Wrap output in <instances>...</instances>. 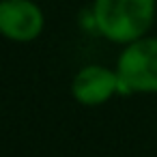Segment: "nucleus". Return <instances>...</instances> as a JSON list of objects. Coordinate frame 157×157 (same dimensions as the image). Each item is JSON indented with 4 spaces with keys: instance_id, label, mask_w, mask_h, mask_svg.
Masks as SVG:
<instances>
[{
    "instance_id": "obj_1",
    "label": "nucleus",
    "mask_w": 157,
    "mask_h": 157,
    "mask_svg": "<svg viewBox=\"0 0 157 157\" xmlns=\"http://www.w3.org/2000/svg\"><path fill=\"white\" fill-rule=\"evenodd\" d=\"M155 13V0H97L95 24L116 43H131L140 39Z\"/></svg>"
},
{
    "instance_id": "obj_2",
    "label": "nucleus",
    "mask_w": 157,
    "mask_h": 157,
    "mask_svg": "<svg viewBox=\"0 0 157 157\" xmlns=\"http://www.w3.org/2000/svg\"><path fill=\"white\" fill-rule=\"evenodd\" d=\"M121 93H157V39H136L118 58Z\"/></svg>"
},
{
    "instance_id": "obj_4",
    "label": "nucleus",
    "mask_w": 157,
    "mask_h": 157,
    "mask_svg": "<svg viewBox=\"0 0 157 157\" xmlns=\"http://www.w3.org/2000/svg\"><path fill=\"white\" fill-rule=\"evenodd\" d=\"M118 90V75L103 67H86L73 82V95L82 103H101Z\"/></svg>"
},
{
    "instance_id": "obj_3",
    "label": "nucleus",
    "mask_w": 157,
    "mask_h": 157,
    "mask_svg": "<svg viewBox=\"0 0 157 157\" xmlns=\"http://www.w3.org/2000/svg\"><path fill=\"white\" fill-rule=\"evenodd\" d=\"M43 28V15L30 0L0 2V33L15 41H30Z\"/></svg>"
}]
</instances>
